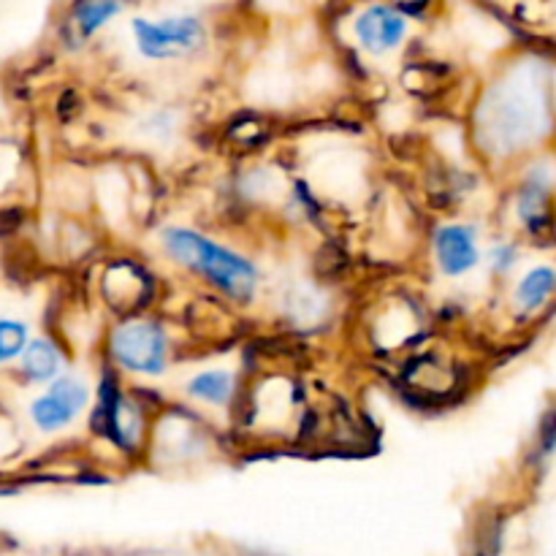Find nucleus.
Segmentation results:
<instances>
[{
    "label": "nucleus",
    "mask_w": 556,
    "mask_h": 556,
    "mask_svg": "<svg viewBox=\"0 0 556 556\" xmlns=\"http://www.w3.org/2000/svg\"><path fill=\"white\" fill-rule=\"evenodd\" d=\"M168 253L182 264L193 266L195 271L210 277L215 286L231 293L233 299H248L255 288V269L244 258H239L231 250L210 242L201 233L185 231V228H168L163 233Z\"/></svg>",
    "instance_id": "nucleus-1"
},
{
    "label": "nucleus",
    "mask_w": 556,
    "mask_h": 556,
    "mask_svg": "<svg viewBox=\"0 0 556 556\" xmlns=\"http://www.w3.org/2000/svg\"><path fill=\"white\" fill-rule=\"evenodd\" d=\"M438 258L448 275H462L478 264L476 233L465 226H448L438 233Z\"/></svg>",
    "instance_id": "nucleus-6"
},
{
    "label": "nucleus",
    "mask_w": 556,
    "mask_h": 556,
    "mask_svg": "<svg viewBox=\"0 0 556 556\" xmlns=\"http://www.w3.org/2000/svg\"><path fill=\"white\" fill-rule=\"evenodd\" d=\"M112 351L134 372L157 375L166 364V340L152 324H125L114 331Z\"/></svg>",
    "instance_id": "nucleus-3"
},
{
    "label": "nucleus",
    "mask_w": 556,
    "mask_h": 556,
    "mask_svg": "<svg viewBox=\"0 0 556 556\" xmlns=\"http://www.w3.org/2000/svg\"><path fill=\"white\" fill-rule=\"evenodd\" d=\"M500 538H503V530H492L478 541L476 554L472 556H497L500 554Z\"/></svg>",
    "instance_id": "nucleus-13"
},
{
    "label": "nucleus",
    "mask_w": 556,
    "mask_h": 556,
    "mask_svg": "<svg viewBox=\"0 0 556 556\" xmlns=\"http://www.w3.org/2000/svg\"><path fill=\"white\" fill-rule=\"evenodd\" d=\"M87 405V389L74 378L58 380L47 396L33 402V421L41 429H60Z\"/></svg>",
    "instance_id": "nucleus-4"
},
{
    "label": "nucleus",
    "mask_w": 556,
    "mask_h": 556,
    "mask_svg": "<svg viewBox=\"0 0 556 556\" xmlns=\"http://www.w3.org/2000/svg\"><path fill=\"white\" fill-rule=\"evenodd\" d=\"M405 20L389 5H375L367 9L356 22V33L369 52H389L405 38Z\"/></svg>",
    "instance_id": "nucleus-5"
},
{
    "label": "nucleus",
    "mask_w": 556,
    "mask_h": 556,
    "mask_svg": "<svg viewBox=\"0 0 556 556\" xmlns=\"http://www.w3.org/2000/svg\"><path fill=\"white\" fill-rule=\"evenodd\" d=\"M25 326L14 324V320H3V324H0V356L3 358L16 356V353L25 348Z\"/></svg>",
    "instance_id": "nucleus-12"
},
{
    "label": "nucleus",
    "mask_w": 556,
    "mask_h": 556,
    "mask_svg": "<svg viewBox=\"0 0 556 556\" xmlns=\"http://www.w3.org/2000/svg\"><path fill=\"white\" fill-rule=\"evenodd\" d=\"M521 217L527 220V226L530 228H541L546 226L548 220V190L543 188V185H530V188L521 193Z\"/></svg>",
    "instance_id": "nucleus-11"
},
{
    "label": "nucleus",
    "mask_w": 556,
    "mask_h": 556,
    "mask_svg": "<svg viewBox=\"0 0 556 556\" xmlns=\"http://www.w3.org/2000/svg\"><path fill=\"white\" fill-rule=\"evenodd\" d=\"M60 367V356L52 348V342L38 340L27 348L25 358H22V369L30 375L33 380H49Z\"/></svg>",
    "instance_id": "nucleus-9"
},
{
    "label": "nucleus",
    "mask_w": 556,
    "mask_h": 556,
    "mask_svg": "<svg viewBox=\"0 0 556 556\" xmlns=\"http://www.w3.org/2000/svg\"><path fill=\"white\" fill-rule=\"evenodd\" d=\"M119 0H81L74 11V25L79 36H90L96 33L103 22L112 20L119 11Z\"/></svg>",
    "instance_id": "nucleus-8"
},
{
    "label": "nucleus",
    "mask_w": 556,
    "mask_h": 556,
    "mask_svg": "<svg viewBox=\"0 0 556 556\" xmlns=\"http://www.w3.org/2000/svg\"><path fill=\"white\" fill-rule=\"evenodd\" d=\"M136 41L147 58H179L193 52L204 41V27L193 16H177L163 22H136Z\"/></svg>",
    "instance_id": "nucleus-2"
},
{
    "label": "nucleus",
    "mask_w": 556,
    "mask_h": 556,
    "mask_svg": "<svg viewBox=\"0 0 556 556\" xmlns=\"http://www.w3.org/2000/svg\"><path fill=\"white\" fill-rule=\"evenodd\" d=\"M554 288H556V271L548 269V266H541V269L530 271V275L521 280L519 293H516V296H519L521 307L535 309V307H541L548 296H552Z\"/></svg>",
    "instance_id": "nucleus-7"
},
{
    "label": "nucleus",
    "mask_w": 556,
    "mask_h": 556,
    "mask_svg": "<svg viewBox=\"0 0 556 556\" xmlns=\"http://www.w3.org/2000/svg\"><path fill=\"white\" fill-rule=\"evenodd\" d=\"M233 389V378L228 372H204L195 380H190V394L199 396V400L212 402V405H223L228 402Z\"/></svg>",
    "instance_id": "nucleus-10"
}]
</instances>
